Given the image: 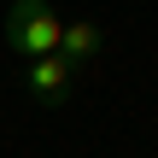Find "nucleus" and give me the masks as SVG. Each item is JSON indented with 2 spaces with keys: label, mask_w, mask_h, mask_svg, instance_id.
Returning <instances> with one entry per match:
<instances>
[{
  "label": "nucleus",
  "mask_w": 158,
  "mask_h": 158,
  "mask_svg": "<svg viewBox=\"0 0 158 158\" xmlns=\"http://www.w3.org/2000/svg\"><path fill=\"white\" fill-rule=\"evenodd\" d=\"M59 35H64V23H59V12L47 6V0H12L6 6V47H12V59H47V53H59Z\"/></svg>",
  "instance_id": "1"
},
{
  "label": "nucleus",
  "mask_w": 158,
  "mask_h": 158,
  "mask_svg": "<svg viewBox=\"0 0 158 158\" xmlns=\"http://www.w3.org/2000/svg\"><path fill=\"white\" fill-rule=\"evenodd\" d=\"M70 82H76V64L64 53H47V59H29L23 64V88L35 94V106H64L70 100Z\"/></svg>",
  "instance_id": "2"
},
{
  "label": "nucleus",
  "mask_w": 158,
  "mask_h": 158,
  "mask_svg": "<svg viewBox=\"0 0 158 158\" xmlns=\"http://www.w3.org/2000/svg\"><path fill=\"white\" fill-rule=\"evenodd\" d=\"M59 53H64L70 64H88V59H100V53H106V29H100L94 18H76V23H64Z\"/></svg>",
  "instance_id": "3"
}]
</instances>
